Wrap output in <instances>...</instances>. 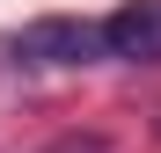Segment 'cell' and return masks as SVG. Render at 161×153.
<instances>
[{
	"mask_svg": "<svg viewBox=\"0 0 161 153\" xmlns=\"http://www.w3.org/2000/svg\"><path fill=\"white\" fill-rule=\"evenodd\" d=\"M15 66H95L110 59L103 44V22H80V15H44V22H22L8 37Z\"/></svg>",
	"mask_w": 161,
	"mask_h": 153,
	"instance_id": "cell-1",
	"label": "cell"
},
{
	"mask_svg": "<svg viewBox=\"0 0 161 153\" xmlns=\"http://www.w3.org/2000/svg\"><path fill=\"white\" fill-rule=\"evenodd\" d=\"M103 44L125 66H161V0H125V8L103 22Z\"/></svg>",
	"mask_w": 161,
	"mask_h": 153,
	"instance_id": "cell-2",
	"label": "cell"
},
{
	"mask_svg": "<svg viewBox=\"0 0 161 153\" xmlns=\"http://www.w3.org/2000/svg\"><path fill=\"white\" fill-rule=\"evenodd\" d=\"M44 153H110V139L103 131H73V139H51Z\"/></svg>",
	"mask_w": 161,
	"mask_h": 153,
	"instance_id": "cell-3",
	"label": "cell"
}]
</instances>
